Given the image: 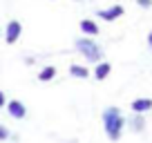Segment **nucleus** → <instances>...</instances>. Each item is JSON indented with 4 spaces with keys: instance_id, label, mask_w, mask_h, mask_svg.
Returning <instances> with one entry per match:
<instances>
[{
    "instance_id": "nucleus-7",
    "label": "nucleus",
    "mask_w": 152,
    "mask_h": 143,
    "mask_svg": "<svg viewBox=\"0 0 152 143\" xmlns=\"http://www.w3.org/2000/svg\"><path fill=\"white\" fill-rule=\"evenodd\" d=\"M81 31L87 34V36H96L99 34V25L94 20H81Z\"/></svg>"
},
{
    "instance_id": "nucleus-2",
    "label": "nucleus",
    "mask_w": 152,
    "mask_h": 143,
    "mask_svg": "<svg viewBox=\"0 0 152 143\" xmlns=\"http://www.w3.org/2000/svg\"><path fill=\"white\" fill-rule=\"evenodd\" d=\"M76 49L85 56V61H90V63H96L99 65L101 63V58H103V52H101V47L94 43L92 38H78L76 40Z\"/></svg>"
},
{
    "instance_id": "nucleus-9",
    "label": "nucleus",
    "mask_w": 152,
    "mask_h": 143,
    "mask_svg": "<svg viewBox=\"0 0 152 143\" xmlns=\"http://www.w3.org/2000/svg\"><path fill=\"white\" fill-rule=\"evenodd\" d=\"M69 74L74 78H87V76H90V72H87L85 67H81V65H72L69 67Z\"/></svg>"
},
{
    "instance_id": "nucleus-5",
    "label": "nucleus",
    "mask_w": 152,
    "mask_h": 143,
    "mask_svg": "<svg viewBox=\"0 0 152 143\" xmlns=\"http://www.w3.org/2000/svg\"><path fill=\"white\" fill-rule=\"evenodd\" d=\"M119 16H123V7H121V5H114L112 9H101V11H99V18L110 20V23H112V20H116Z\"/></svg>"
},
{
    "instance_id": "nucleus-10",
    "label": "nucleus",
    "mask_w": 152,
    "mask_h": 143,
    "mask_svg": "<svg viewBox=\"0 0 152 143\" xmlns=\"http://www.w3.org/2000/svg\"><path fill=\"white\" fill-rule=\"evenodd\" d=\"M54 74H56V69H54V67H45V69L38 74V78H40V81H52Z\"/></svg>"
},
{
    "instance_id": "nucleus-3",
    "label": "nucleus",
    "mask_w": 152,
    "mask_h": 143,
    "mask_svg": "<svg viewBox=\"0 0 152 143\" xmlns=\"http://www.w3.org/2000/svg\"><path fill=\"white\" fill-rule=\"evenodd\" d=\"M20 34H23V27H20L18 20H11V23H7V27H5V40H7L9 45H14L16 40L20 38Z\"/></svg>"
},
{
    "instance_id": "nucleus-1",
    "label": "nucleus",
    "mask_w": 152,
    "mask_h": 143,
    "mask_svg": "<svg viewBox=\"0 0 152 143\" xmlns=\"http://www.w3.org/2000/svg\"><path fill=\"white\" fill-rule=\"evenodd\" d=\"M123 125H125V119L121 116L119 107H107V110L103 112V128H105L107 139L119 141L121 134H123Z\"/></svg>"
},
{
    "instance_id": "nucleus-8",
    "label": "nucleus",
    "mask_w": 152,
    "mask_h": 143,
    "mask_svg": "<svg viewBox=\"0 0 152 143\" xmlns=\"http://www.w3.org/2000/svg\"><path fill=\"white\" fill-rule=\"evenodd\" d=\"M110 63H99V65L94 67V78H99V81H103V78H107V74H110Z\"/></svg>"
},
{
    "instance_id": "nucleus-14",
    "label": "nucleus",
    "mask_w": 152,
    "mask_h": 143,
    "mask_svg": "<svg viewBox=\"0 0 152 143\" xmlns=\"http://www.w3.org/2000/svg\"><path fill=\"white\" fill-rule=\"evenodd\" d=\"M148 45H150V47H152V31L148 34Z\"/></svg>"
},
{
    "instance_id": "nucleus-4",
    "label": "nucleus",
    "mask_w": 152,
    "mask_h": 143,
    "mask_svg": "<svg viewBox=\"0 0 152 143\" xmlns=\"http://www.w3.org/2000/svg\"><path fill=\"white\" fill-rule=\"evenodd\" d=\"M7 112H9L14 119H25L27 116V110H25V105L20 101H9L7 103Z\"/></svg>"
},
{
    "instance_id": "nucleus-12",
    "label": "nucleus",
    "mask_w": 152,
    "mask_h": 143,
    "mask_svg": "<svg viewBox=\"0 0 152 143\" xmlns=\"http://www.w3.org/2000/svg\"><path fill=\"white\" fill-rule=\"evenodd\" d=\"M7 136H9V132H7V128H5V125H0V141H5Z\"/></svg>"
},
{
    "instance_id": "nucleus-13",
    "label": "nucleus",
    "mask_w": 152,
    "mask_h": 143,
    "mask_svg": "<svg viewBox=\"0 0 152 143\" xmlns=\"http://www.w3.org/2000/svg\"><path fill=\"white\" fill-rule=\"evenodd\" d=\"M2 105H5V94L0 92V107H2Z\"/></svg>"
},
{
    "instance_id": "nucleus-11",
    "label": "nucleus",
    "mask_w": 152,
    "mask_h": 143,
    "mask_svg": "<svg viewBox=\"0 0 152 143\" xmlns=\"http://www.w3.org/2000/svg\"><path fill=\"white\" fill-rule=\"evenodd\" d=\"M137 5L143 7V9H150V7H152V0H137Z\"/></svg>"
},
{
    "instance_id": "nucleus-6",
    "label": "nucleus",
    "mask_w": 152,
    "mask_h": 143,
    "mask_svg": "<svg viewBox=\"0 0 152 143\" xmlns=\"http://www.w3.org/2000/svg\"><path fill=\"white\" fill-rule=\"evenodd\" d=\"M137 114H143V112H150L152 110V98H137L132 101V105H130Z\"/></svg>"
}]
</instances>
